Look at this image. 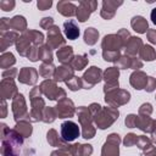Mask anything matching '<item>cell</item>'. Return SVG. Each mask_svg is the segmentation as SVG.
<instances>
[{"label":"cell","instance_id":"cell-19","mask_svg":"<svg viewBox=\"0 0 156 156\" xmlns=\"http://www.w3.org/2000/svg\"><path fill=\"white\" fill-rule=\"evenodd\" d=\"M116 65H117V68H133V69H136L139 71V68L143 67V62L136 58V57H132V56H128V55H124V56H121L117 61H116Z\"/></svg>","mask_w":156,"mask_h":156},{"label":"cell","instance_id":"cell-26","mask_svg":"<svg viewBox=\"0 0 156 156\" xmlns=\"http://www.w3.org/2000/svg\"><path fill=\"white\" fill-rule=\"evenodd\" d=\"M63 32L69 40H76L79 37V28L73 20H68L63 23Z\"/></svg>","mask_w":156,"mask_h":156},{"label":"cell","instance_id":"cell-44","mask_svg":"<svg viewBox=\"0 0 156 156\" xmlns=\"http://www.w3.org/2000/svg\"><path fill=\"white\" fill-rule=\"evenodd\" d=\"M11 27H10V18H6V17H2L0 20V33H6V32H10Z\"/></svg>","mask_w":156,"mask_h":156},{"label":"cell","instance_id":"cell-43","mask_svg":"<svg viewBox=\"0 0 156 156\" xmlns=\"http://www.w3.org/2000/svg\"><path fill=\"white\" fill-rule=\"evenodd\" d=\"M136 140H138V135H135L133 133H129V134L126 135V138L123 140V144H124V146H128L129 147V146L135 145L136 144Z\"/></svg>","mask_w":156,"mask_h":156},{"label":"cell","instance_id":"cell-12","mask_svg":"<svg viewBox=\"0 0 156 156\" xmlns=\"http://www.w3.org/2000/svg\"><path fill=\"white\" fill-rule=\"evenodd\" d=\"M118 76H119V71L117 67H110L104 72V79H105V87H104V91L105 94L118 89Z\"/></svg>","mask_w":156,"mask_h":156},{"label":"cell","instance_id":"cell-5","mask_svg":"<svg viewBox=\"0 0 156 156\" xmlns=\"http://www.w3.org/2000/svg\"><path fill=\"white\" fill-rule=\"evenodd\" d=\"M30 99V112H29V121L30 122H39L43 121V111L45 108V102L41 99V91L39 87H34L29 93Z\"/></svg>","mask_w":156,"mask_h":156},{"label":"cell","instance_id":"cell-30","mask_svg":"<svg viewBox=\"0 0 156 156\" xmlns=\"http://www.w3.org/2000/svg\"><path fill=\"white\" fill-rule=\"evenodd\" d=\"M10 27L15 32H23L24 33L27 30V21L23 16L17 15L10 20Z\"/></svg>","mask_w":156,"mask_h":156},{"label":"cell","instance_id":"cell-20","mask_svg":"<svg viewBox=\"0 0 156 156\" xmlns=\"http://www.w3.org/2000/svg\"><path fill=\"white\" fill-rule=\"evenodd\" d=\"M73 77H74V69L72 68V66L71 65H61L55 71L54 80L55 82H65L66 83Z\"/></svg>","mask_w":156,"mask_h":156},{"label":"cell","instance_id":"cell-49","mask_svg":"<svg viewBox=\"0 0 156 156\" xmlns=\"http://www.w3.org/2000/svg\"><path fill=\"white\" fill-rule=\"evenodd\" d=\"M155 88H156V79H155V78H152V77H149L145 90H146V91H149V93H151V91H154V90H155Z\"/></svg>","mask_w":156,"mask_h":156},{"label":"cell","instance_id":"cell-23","mask_svg":"<svg viewBox=\"0 0 156 156\" xmlns=\"http://www.w3.org/2000/svg\"><path fill=\"white\" fill-rule=\"evenodd\" d=\"M122 4H123L122 1H111V0L102 1V9L100 11L101 17H104L105 20H111L116 13L117 7L121 6Z\"/></svg>","mask_w":156,"mask_h":156},{"label":"cell","instance_id":"cell-54","mask_svg":"<svg viewBox=\"0 0 156 156\" xmlns=\"http://www.w3.org/2000/svg\"><path fill=\"white\" fill-rule=\"evenodd\" d=\"M1 117H6V112H7V105H6V101L5 100H1Z\"/></svg>","mask_w":156,"mask_h":156},{"label":"cell","instance_id":"cell-53","mask_svg":"<svg viewBox=\"0 0 156 156\" xmlns=\"http://www.w3.org/2000/svg\"><path fill=\"white\" fill-rule=\"evenodd\" d=\"M150 134H151V141H154L156 144V119H154V124H152Z\"/></svg>","mask_w":156,"mask_h":156},{"label":"cell","instance_id":"cell-18","mask_svg":"<svg viewBox=\"0 0 156 156\" xmlns=\"http://www.w3.org/2000/svg\"><path fill=\"white\" fill-rule=\"evenodd\" d=\"M17 79L23 83V84H28V85H33L35 84L37 79H38V72L35 68L33 67H23L21 68V71L17 74Z\"/></svg>","mask_w":156,"mask_h":156},{"label":"cell","instance_id":"cell-9","mask_svg":"<svg viewBox=\"0 0 156 156\" xmlns=\"http://www.w3.org/2000/svg\"><path fill=\"white\" fill-rule=\"evenodd\" d=\"M129 99H130L129 91L123 90V89H116V90H112V91L105 94L106 104H108L111 107H115V108L127 104L129 101Z\"/></svg>","mask_w":156,"mask_h":156},{"label":"cell","instance_id":"cell-34","mask_svg":"<svg viewBox=\"0 0 156 156\" xmlns=\"http://www.w3.org/2000/svg\"><path fill=\"white\" fill-rule=\"evenodd\" d=\"M69 65L72 66V68L74 71H82L88 65V55L87 54H83V55L74 56V58L72 60V62Z\"/></svg>","mask_w":156,"mask_h":156},{"label":"cell","instance_id":"cell-2","mask_svg":"<svg viewBox=\"0 0 156 156\" xmlns=\"http://www.w3.org/2000/svg\"><path fill=\"white\" fill-rule=\"evenodd\" d=\"M44 41V35L39 30L28 29L17 39L16 49L21 56H27L28 52L34 48H40Z\"/></svg>","mask_w":156,"mask_h":156},{"label":"cell","instance_id":"cell-50","mask_svg":"<svg viewBox=\"0 0 156 156\" xmlns=\"http://www.w3.org/2000/svg\"><path fill=\"white\" fill-rule=\"evenodd\" d=\"M52 5V1H38L37 2V6H38V9L39 10H41V11H45V10H48L50 6Z\"/></svg>","mask_w":156,"mask_h":156},{"label":"cell","instance_id":"cell-48","mask_svg":"<svg viewBox=\"0 0 156 156\" xmlns=\"http://www.w3.org/2000/svg\"><path fill=\"white\" fill-rule=\"evenodd\" d=\"M52 26H55L54 24V20L51 18V17H44L41 21H40V27L41 28H44V29H50Z\"/></svg>","mask_w":156,"mask_h":156},{"label":"cell","instance_id":"cell-45","mask_svg":"<svg viewBox=\"0 0 156 156\" xmlns=\"http://www.w3.org/2000/svg\"><path fill=\"white\" fill-rule=\"evenodd\" d=\"M16 74H18L17 69L16 68H9V69H5L2 72V79H15Z\"/></svg>","mask_w":156,"mask_h":156},{"label":"cell","instance_id":"cell-27","mask_svg":"<svg viewBox=\"0 0 156 156\" xmlns=\"http://www.w3.org/2000/svg\"><path fill=\"white\" fill-rule=\"evenodd\" d=\"M56 56H57L58 61H60L62 65H69V63L72 62V60L74 58L72 46H63V48H60V49L57 50Z\"/></svg>","mask_w":156,"mask_h":156},{"label":"cell","instance_id":"cell-47","mask_svg":"<svg viewBox=\"0 0 156 156\" xmlns=\"http://www.w3.org/2000/svg\"><path fill=\"white\" fill-rule=\"evenodd\" d=\"M15 1H10V0H1L0 1V9L4 11H11L15 7Z\"/></svg>","mask_w":156,"mask_h":156},{"label":"cell","instance_id":"cell-7","mask_svg":"<svg viewBox=\"0 0 156 156\" xmlns=\"http://www.w3.org/2000/svg\"><path fill=\"white\" fill-rule=\"evenodd\" d=\"M39 88H40L41 94H44L49 100L60 101V100L66 98V91L62 88L57 87V84H56V82L54 79H45L39 85Z\"/></svg>","mask_w":156,"mask_h":156},{"label":"cell","instance_id":"cell-14","mask_svg":"<svg viewBox=\"0 0 156 156\" xmlns=\"http://www.w3.org/2000/svg\"><path fill=\"white\" fill-rule=\"evenodd\" d=\"M56 113L58 118H71L76 113V107L72 100L65 98L60 101H57V105L55 106Z\"/></svg>","mask_w":156,"mask_h":156},{"label":"cell","instance_id":"cell-35","mask_svg":"<svg viewBox=\"0 0 156 156\" xmlns=\"http://www.w3.org/2000/svg\"><path fill=\"white\" fill-rule=\"evenodd\" d=\"M139 57L145 61H152L156 58V51L150 45H144L139 51Z\"/></svg>","mask_w":156,"mask_h":156},{"label":"cell","instance_id":"cell-3","mask_svg":"<svg viewBox=\"0 0 156 156\" xmlns=\"http://www.w3.org/2000/svg\"><path fill=\"white\" fill-rule=\"evenodd\" d=\"M129 38H130V35L127 29H121L117 34H108L102 39V43H101L102 51L121 52V49L124 48V45L129 40Z\"/></svg>","mask_w":156,"mask_h":156},{"label":"cell","instance_id":"cell-8","mask_svg":"<svg viewBox=\"0 0 156 156\" xmlns=\"http://www.w3.org/2000/svg\"><path fill=\"white\" fill-rule=\"evenodd\" d=\"M12 113H13V118L16 122L29 121V112L27 110L24 96L20 93L12 99Z\"/></svg>","mask_w":156,"mask_h":156},{"label":"cell","instance_id":"cell-40","mask_svg":"<svg viewBox=\"0 0 156 156\" xmlns=\"http://www.w3.org/2000/svg\"><path fill=\"white\" fill-rule=\"evenodd\" d=\"M57 117L55 107H45L43 111V122L45 123H52Z\"/></svg>","mask_w":156,"mask_h":156},{"label":"cell","instance_id":"cell-17","mask_svg":"<svg viewBox=\"0 0 156 156\" xmlns=\"http://www.w3.org/2000/svg\"><path fill=\"white\" fill-rule=\"evenodd\" d=\"M17 94H18V90H17V87L12 79H1V83H0L1 100L13 99Z\"/></svg>","mask_w":156,"mask_h":156},{"label":"cell","instance_id":"cell-11","mask_svg":"<svg viewBox=\"0 0 156 156\" xmlns=\"http://www.w3.org/2000/svg\"><path fill=\"white\" fill-rule=\"evenodd\" d=\"M101 79H102V72H101V69L99 67H96V66H91L90 68H88V71L82 77L83 88L84 89H91Z\"/></svg>","mask_w":156,"mask_h":156},{"label":"cell","instance_id":"cell-46","mask_svg":"<svg viewBox=\"0 0 156 156\" xmlns=\"http://www.w3.org/2000/svg\"><path fill=\"white\" fill-rule=\"evenodd\" d=\"M136 115H128L124 119V123L128 128H135L136 127Z\"/></svg>","mask_w":156,"mask_h":156},{"label":"cell","instance_id":"cell-25","mask_svg":"<svg viewBox=\"0 0 156 156\" xmlns=\"http://www.w3.org/2000/svg\"><path fill=\"white\" fill-rule=\"evenodd\" d=\"M20 38V35L16 33V32H6V33H2L0 35V51L4 54L5 50L11 46L12 44H16L17 39Z\"/></svg>","mask_w":156,"mask_h":156},{"label":"cell","instance_id":"cell-22","mask_svg":"<svg viewBox=\"0 0 156 156\" xmlns=\"http://www.w3.org/2000/svg\"><path fill=\"white\" fill-rule=\"evenodd\" d=\"M65 150H67L71 156H90L93 154V147L89 144H73L68 145Z\"/></svg>","mask_w":156,"mask_h":156},{"label":"cell","instance_id":"cell-16","mask_svg":"<svg viewBox=\"0 0 156 156\" xmlns=\"http://www.w3.org/2000/svg\"><path fill=\"white\" fill-rule=\"evenodd\" d=\"M46 45L50 49H60L61 45H65V39L58 29V27L52 26L49 30H48V40H46Z\"/></svg>","mask_w":156,"mask_h":156},{"label":"cell","instance_id":"cell-36","mask_svg":"<svg viewBox=\"0 0 156 156\" xmlns=\"http://www.w3.org/2000/svg\"><path fill=\"white\" fill-rule=\"evenodd\" d=\"M98 38H99V32L90 27V28H87L85 32H84V43L88 44V45H94L96 41H98Z\"/></svg>","mask_w":156,"mask_h":156},{"label":"cell","instance_id":"cell-42","mask_svg":"<svg viewBox=\"0 0 156 156\" xmlns=\"http://www.w3.org/2000/svg\"><path fill=\"white\" fill-rule=\"evenodd\" d=\"M151 113H152V106H151V104L145 102V104H143L139 107V115L140 116H149L150 117Z\"/></svg>","mask_w":156,"mask_h":156},{"label":"cell","instance_id":"cell-28","mask_svg":"<svg viewBox=\"0 0 156 156\" xmlns=\"http://www.w3.org/2000/svg\"><path fill=\"white\" fill-rule=\"evenodd\" d=\"M46 139H48V143L51 145V146H55V147H58V149H66L68 145H67V141H65L62 138L58 136L57 132L55 129H50L46 134Z\"/></svg>","mask_w":156,"mask_h":156},{"label":"cell","instance_id":"cell-39","mask_svg":"<svg viewBox=\"0 0 156 156\" xmlns=\"http://www.w3.org/2000/svg\"><path fill=\"white\" fill-rule=\"evenodd\" d=\"M16 62L15 56L11 52H4L0 57V67L4 69H9L11 66H13Z\"/></svg>","mask_w":156,"mask_h":156},{"label":"cell","instance_id":"cell-6","mask_svg":"<svg viewBox=\"0 0 156 156\" xmlns=\"http://www.w3.org/2000/svg\"><path fill=\"white\" fill-rule=\"evenodd\" d=\"M77 116L78 121L82 127V136L84 139H91L95 135V128L93 126V116L90 113L89 107L80 106L77 110Z\"/></svg>","mask_w":156,"mask_h":156},{"label":"cell","instance_id":"cell-55","mask_svg":"<svg viewBox=\"0 0 156 156\" xmlns=\"http://www.w3.org/2000/svg\"><path fill=\"white\" fill-rule=\"evenodd\" d=\"M150 17H151L152 23L156 26V7H155V9H152V11H151V13H150Z\"/></svg>","mask_w":156,"mask_h":156},{"label":"cell","instance_id":"cell-1","mask_svg":"<svg viewBox=\"0 0 156 156\" xmlns=\"http://www.w3.org/2000/svg\"><path fill=\"white\" fill-rule=\"evenodd\" d=\"M23 136L15 129L1 123V154L2 156H20Z\"/></svg>","mask_w":156,"mask_h":156},{"label":"cell","instance_id":"cell-31","mask_svg":"<svg viewBox=\"0 0 156 156\" xmlns=\"http://www.w3.org/2000/svg\"><path fill=\"white\" fill-rule=\"evenodd\" d=\"M152 124H154V119L151 117L138 115V117H136V127L140 130L146 132V133H150L151 132V128H152Z\"/></svg>","mask_w":156,"mask_h":156},{"label":"cell","instance_id":"cell-52","mask_svg":"<svg viewBox=\"0 0 156 156\" xmlns=\"http://www.w3.org/2000/svg\"><path fill=\"white\" fill-rule=\"evenodd\" d=\"M51 156H69V152L65 149H58L51 152Z\"/></svg>","mask_w":156,"mask_h":156},{"label":"cell","instance_id":"cell-32","mask_svg":"<svg viewBox=\"0 0 156 156\" xmlns=\"http://www.w3.org/2000/svg\"><path fill=\"white\" fill-rule=\"evenodd\" d=\"M57 10H58V12H60L61 15L71 17V16L76 15V12H77V6H74L72 2H68V1H60V2L57 4Z\"/></svg>","mask_w":156,"mask_h":156},{"label":"cell","instance_id":"cell-38","mask_svg":"<svg viewBox=\"0 0 156 156\" xmlns=\"http://www.w3.org/2000/svg\"><path fill=\"white\" fill-rule=\"evenodd\" d=\"M39 60L43 63H52V52L48 45H41L39 48Z\"/></svg>","mask_w":156,"mask_h":156},{"label":"cell","instance_id":"cell-29","mask_svg":"<svg viewBox=\"0 0 156 156\" xmlns=\"http://www.w3.org/2000/svg\"><path fill=\"white\" fill-rule=\"evenodd\" d=\"M130 26L138 33H146L149 30L147 21L143 16H135V17H133L132 21H130Z\"/></svg>","mask_w":156,"mask_h":156},{"label":"cell","instance_id":"cell-41","mask_svg":"<svg viewBox=\"0 0 156 156\" xmlns=\"http://www.w3.org/2000/svg\"><path fill=\"white\" fill-rule=\"evenodd\" d=\"M66 85H67L72 91H76V90H79L80 88H83V82H82V78L74 76V77L71 78L68 82H66Z\"/></svg>","mask_w":156,"mask_h":156},{"label":"cell","instance_id":"cell-13","mask_svg":"<svg viewBox=\"0 0 156 156\" xmlns=\"http://www.w3.org/2000/svg\"><path fill=\"white\" fill-rule=\"evenodd\" d=\"M80 134V129L78 127L77 123H74L73 121H66L61 124V138L69 143L76 140Z\"/></svg>","mask_w":156,"mask_h":156},{"label":"cell","instance_id":"cell-51","mask_svg":"<svg viewBox=\"0 0 156 156\" xmlns=\"http://www.w3.org/2000/svg\"><path fill=\"white\" fill-rule=\"evenodd\" d=\"M146 37H147L150 43L156 44V29H149L146 32Z\"/></svg>","mask_w":156,"mask_h":156},{"label":"cell","instance_id":"cell-21","mask_svg":"<svg viewBox=\"0 0 156 156\" xmlns=\"http://www.w3.org/2000/svg\"><path fill=\"white\" fill-rule=\"evenodd\" d=\"M147 79H149V77L146 76V73H144L143 71H135V72H133L130 74L129 82H130V85L134 89L141 90V89H145L146 88Z\"/></svg>","mask_w":156,"mask_h":156},{"label":"cell","instance_id":"cell-33","mask_svg":"<svg viewBox=\"0 0 156 156\" xmlns=\"http://www.w3.org/2000/svg\"><path fill=\"white\" fill-rule=\"evenodd\" d=\"M16 132H18L23 138H28L32 134V124L29 121H20L16 122V126L13 128Z\"/></svg>","mask_w":156,"mask_h":156},{"label":"cell","instance_id":"cell-4","mask_svg":"<svg viewBox=\"0 0 156 156\" xmlns=\"http://www.w3.org/2000/svg\"><path fill=\"white\" fill-rule=\"evenodd\" d=\"M93 116V119L95 122V124L98 126V128L100 129H106L108 128L119 116V112L117 108L115 107H100Z\"/></svg>","mask_w":156,"mask_h":156},{"label":"cell","instance_id":"cell-37","mask_svg":"<svg viewBox=\"0 0 156 156\" xmlns=\"http://www.w3.org/2000/svg\"><path fill=\"white\" fill-rule=\"evenodd\" d=\"M56 68L54 67L52 63H41V66L39 67V74L46 79H51L54 78Z\"/></svg>","mask_w":156,"mask_h":156},{"label":"cell","instance_id":"cell-10","mask_svg":"<svg viewBox=\"0 0 156 156\" xmlns=\"http://www.w3.org/2000/svg\"><path fill=\"white\" fill-rule=\"evenodd\" d=\"M121 143V138L118 134L112 133L107 136L102 150H101V156H118L119 155V145Z\"/></svg>","mask_w":156,"mask_h":156},{"label":"cell","instance_id":"cell-15","mask_svg":"<svg viewBox=\"0 0 156 156\" xmlns=\"http://www.w3.org/2000/svg\"><path fill=\"white\" fill-rule=\"evenodd\" d=\"M96 6H98V2L96 1H79V5L77 7V12H76V16L78 18L79 22H85L90 13L94 12L96 10Z\"/></svg>","mask_w":156,"mask_h":156},{"label":"cell","instance_id":"cell-24","mask_svg":"<svg viewBox=\"0 0 156 156\" xmlns=\"http://www.w3.org/2000/svg\"><path fill=\"white\" fill-rule=\"evenodd\" d=\"M143 46L144 45H143V41H141L140 38H138V37H130L129 40L124 45L126 55H128V56H135L136 54H139V51L141 50Z\"/></svg>","mask_w":156,"mask_h":156}]
</instances>
